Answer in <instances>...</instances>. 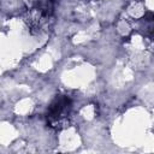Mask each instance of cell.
<instances>
[{"mask_svg":"<svg viewBox=\"0 0 154 154\" xmlns=\"http://www.w3.org/2000/svg\"><path fill=\"white\" fill-rule=\"evenodd\" d=\"M72 100L66 94H58L49 103L46 112L47 125L53 130H63L70 125L72 114Z\"/></svg>","mask_w":154,"mask_h":154,"instance_id":"cell-1","label":"cell"},{"mask_svg":"<svg viewBox=\"0 0 154 154\" xmlns=\"http://www.w3.org/2000/svg\"><path fill=\"white\" fill-rule=\"evenodd\" d=\"M28 6L24 16L26 26L31 34H37L46 25L47 19L53 14V0H26Z\"/></svg>","mask_w":154,"mask_h":154,"instance_id":"cell-2","label":"cell"},{"mask_svg":"<svg viewBox=\"0 0 154 154\" xmlns=\"http://www.w3.org/2000/svg\"><path fill=\"white\" fill-rule=\"evenodd\" d=\"M138 30L147 43V47L154 52V13L148 12L140 19Z\"/></svg>","mask_w":154,"mask_h":154,"instance_id":"cell-3","label":"cell"}]
</instances>
